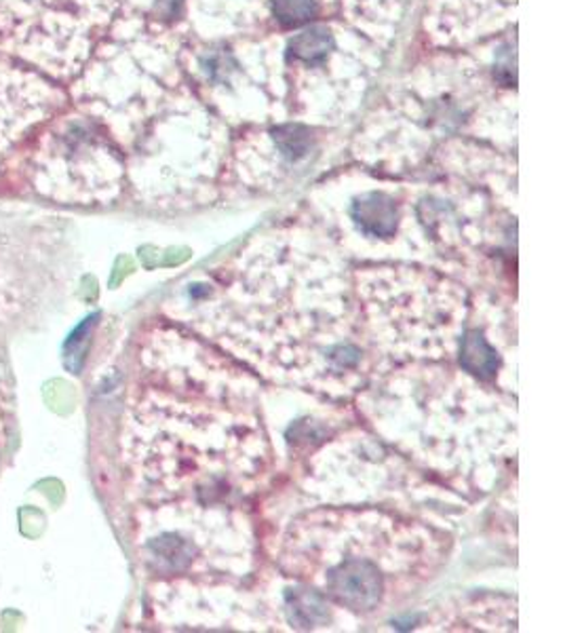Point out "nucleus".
Segmentation results:
<instances>
[{
	"mask_svg": "<svg viewBox=\"0 0 563 633\" xmlns=\"http://www.w3.org/2000/svg\"><path fill=\"white\" fill-rule=\"evenodd\" d=\"M317 13L315 0H274V15L283 26H302Z\"/></svg>",
	"mask_w": 563,
	"mask_h": 633,
	"instance_id": "7",
	"label": "nucleus"
},
{
	"mask_svg": "<svg viewBox=\"0 0 563 633\" xmlns=\"http://www.w3.org/2000/svg\"><path fill=\"white\" fill-rule=\"evenodd\" d=\"M334 49V37L328 28L323 26H312L304 30L298 37H294L290 42V51L294 57H298L306 64H319L323 62L330 51Z\"/></svg>",
	"mask_w": 563,
	"mask_h": 633,
	"instance_id": "5",
	"label": "nucleus"
},
{
	"mask_svg": "<svg viewBox=\"0 0 563 633\" xmlns=\"http://www.w3.org/2000/svg\"><path fill=\"white\" fill-rule=\"evenodd\" d=\"M359 309L370 340L384 353L442 359L456 345L466 313L464 292L426 271H378L359 277Z\"/></svg>",
	"mask_w": 563,
	"mask_h": 633,
	"instance_id": "2",
	"label": "nucleus"
},
{
	"mask_svg": "<svg viewBox=\"0 0 563 633\" xmlns=\"http://www.w3.org/2000/svg\"><path fill=\"white\" fill-rule=\"evenodd\" d=\"M350 218L366 237H395L399 227V207L384 193H366L350 205Z\"/></svg>",
	"mask_w": 563,
	"mask_h": 633,
	"instance_id": "4",
	"label": "nucleus"
},
{
	"mask_svg": "<svg viewBox=\"0 0 563 633\" xmlns=\"http://www.w3.org/2000/svg\"><path fill=\"white\" fill-rule=\"evenodd\" d=\"M274 144L279 146L283 157L300 160L308 155L312 138H310V131L302 125H283L274 129Z\"/></svg>",
	"mask_w": 563,
	"mask_h": 633,
	"instance_id": "6",
	"label": "nucleus"
},
{
	"mask_svg": "<svg viewBox=\"0 0 563 633\" xmlns=\"http://www.w3.org/2000/svg\"><path fill=\"white\" fill-rule=\"evenodd\" d=\"M346 517V514H344ZM328 537H323L315 526L304 524V534H298L294 543H304L310 547L328 550V555H312L304 559H290L292 566H298L304 561L321 564L328 561V568H319L312 574H306L304 579L308 583H315L321 592L330 595L334 602L342 604L350 610H375L386 594V579L397 574H410L418 559L412 554L420 552V541L415 537H406L410 530L408 526H399L391 519L384 521V526L378 530L374 541H361L355 539L353 519L342 521L344 532L350 541L340 539L334 526L328 521H319ZM323 554V552H312Z\"/></svg>",
	"mask_w": 563,
	"mask_h": 633,
	"instance_id": "3",
	"label": "nucleus"
},
{
	"mask_svg": "<svg viewBox=\"0 0 563 633\" xmlns=\"http://www.w3.org/2000/svg\"><path fill=\"white\" fill-rule=\"evenodd\" d=\"M338 271L312 267L236 271L218 321L230 349L315 391L344 396L363 385L361 327Z\"/></svg>",
	"mask_w": 563,
	"mask_h": 633,
	"instance_id": "1",
	"label": "nucleus"
}]
</instances>
